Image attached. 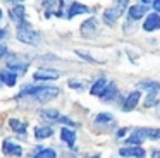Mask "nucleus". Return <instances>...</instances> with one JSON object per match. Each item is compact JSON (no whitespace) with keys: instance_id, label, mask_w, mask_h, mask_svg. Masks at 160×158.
Wrapping results in <instances>:
<instances>
[{"instance_id":"nucleus-1","label":"nucleus","mask_w":160,"mask_h":158,"mask_svg":"<svg viewBox=\"0 0 160 158\" xmlns=\"http://www.w3.org/2000/svg\"><path fill=\"white\" fill-rule=\"evenodd\" d=\"M59 93H60V89L55 88V86H24L16 98L18 100L29 98V100H35V101H40V103H47L55 98Z\"/></svg>"},{"instance_id":"nucleus-2","label":"nucleus","mask_w":160,"mask_h":158,"mask_svg":"<svg viewBox=\"0 0 160 158\" xmlns=\"http://www.w3.org/2000/svg\"><path fill=\"white\" fill-rule=\"evenodd\" d=\"M145 139H160V129H152V127H138L134 132L126 139V144L131 146H139Z\"/></svg>"},{"instance_id":"nucleus-3","label":"nucleus","mask_w":160,"mask_h":158,"mask_svg":"<svg viewBox=\"0 0 160 158\" xmlns=\"http://www.w3.org/2000/svg\"><path fill=\"white\" fill-rule=\"evenodd\" d=\"M18 40L28 45H36L40 41V36L28 21H22L21 24H18Z\"/></svg>"},{"instance_id":"nucleus-4","label":"nucleus","mask_w":160,"mask_h":158,"mask_svg":"<svg viewBox=\"0 0 160 158\" xmlns=\"http://www.w3.org/2000/svg\"><path fill=\"white\" fill-rule=\"evenodd\" d=\"M40 117H42L43 120H48V122H55V124H64V126L76 127V122H74L72 119H69V117H66V115H60L57 110H42V112H40Z\"/></svg>"},{"instance_id":"nucleus-5","label":"nucleus","mask_w":160,"mask_h":158,"mask_svg":"<svg viewBox=\"0 0 160 158\" xmlns=\"http://www.w3.org/2000/svg\"><path fill=\"white\" fill-rule=\"evenodd\" d=\"M124 7H128V2H124V0H122V2H117L114 7H110V9H107L103 12V21L108 26H112V24L121 17V14L124 12Z\"/></svg>"},{"instance_id":"nucleus-6","label":"nucleus","mask_w":160,"mask_h":158,"mask_svg":"<svg viewBox=\"0 0 160 158\" xmlns=\"http://www.w3.org/2000/svg\"><path fill=\"white\" fill-rule=\"evenodd\" d=\"M59 77H60L59 71H53V69H38L33 74V79H36V81H53V79Z\"/></svg>"},{"instance_id":"nucleus-7","label":"nucleus","mask_w":160,"mask_h":158,"mask_svg":"<svg viewBox=\"0 0 160 158\" xmlns=\"http://www.w3.org/2000/svg\"><path fill=\"white\" fill-rule=\"evenodd\" d=\"M2 151H4V155H7V156H21L22 155L21 144L14 143V141H11V139L4 141V144H2Z\"/></svg>"},{"instance_id":"nucleus-8","label":"nucleus","mask_w":160,"mask_h":158,"mask_svg":"<svg viewBox=\"0 0 160 158\" xmlns=\"http://www.w3.org/2000/svg\"><path fill=\"white\" fill-rule=\"evenodd\" d=\"M119 155L126 158H145V150L141 146H129V148H121Z\"/></svg>"},{"instance_id":"nucleus-9","label":"nucleus","mask_w":160,"mask_h":158,"mask_svg":"<svg viewBox=\"0 0 160 158\" xmlns=\"http://www.w3.org/2000/svg\"><path fill=\"white\" fill-rule=\"evenodd\" d=\"M146 5L148 3L146 2H141V3H136V5H132V7H129V12H128V17L131 21H138V19H141L143 16L146 14Z\"/></svg>"},{"instance_id":"nucleus-10","label":"nucleus","mask_w":160,"mask_h":158,"mask_svg":"<svg viewBox=\"0 0 160 158\" xmlns=\"http://www.w3.org/2000/svg\"><path fill=\"white\" fill-rule=\"evenodd\" d=\"M139 98H141V91H132L131 95L128 96V98L124 100V103H122V112H131V110L136 108V105H138Z\"/></svg>"},{"instance_id":"nucleus-11","label":"nucleus","mask_w":160,"mask_h":158,"mask_svg":"<svg viewBox=\"0 0 160 158\" xmlns=\"http://www.w3.org/2000/svg\"><path fill=\"white\" fill-rule=\"evenodd\" d=\"M24 14H26V9H24V5H22V3H16V5L9 10L11 19L14 21V22H18V24H21L22 21H26L24 19Z\"/></svg>"},{"instance_id":"nucleus-12","label":"nucleus","mask_w":160,"mask_h":158,"mask_svg":"<svg viewBox=\"0 0 160 158\" xmlns=\"http://www.w3.org/2000/svg\"><path fill=\"white\" fill-rule=\"evenodd\" d=\"M143 29H145V31L160 29V16H158V14H157V12L150 14V16L145 19V22H143Z\"/></svg>"},{"instance_id":"nucleus-13","label":"nucleus","mask_w":160,"mask_h":158,"mask_svg":"<svg viewBox=\"0 0 160 158\" xmlns=\"http://www.w3.org/2000/svg\"><path fill=\"white\" fill-rule=\"evenodd\" d=\"M91 9H88L86 5H83V3H79V2H72L71 3V7H69V10H67V19H72V17H76V16H79V14H88Z\"/></svg>"},{"instance_id":"nucleus-14","label":"nucleus","mask_w":160,"mask_h":158,"mask_svg":"<svg viewBox=\"0 0 160 158\" xmlns=\"http://www.w3.org/2000/svg\"><path fill=\"white\" fill-rule=\"evenodd\" d=\"M138 88L145 89L148 95H155L157 96L160 93V82H157V81H143V82L138 84Z\"/></svg>"},{"instance_id":"nucleus-15","label":"nucleus","mask_w":160,"mask_h":158,"mask_svg":"<svg viewBox=\"0 0 160 158\" xmlns=\"http://www.w3.org/2000/svg\"><path fill=\"white\" fill-rule=\"evenodd\" d=\"M60 139H62L69 148H74V143H76V132L71 131V129H67V127H62V129H60Z\"/></svg>"},{"instance_id":"nucleus-16","label":"nucleus","mask_w":160,"mask_h":158,"mask_svg":"<svg viewBox=\"0 0 160 158\" xmlns=\"http://www.w3.org/2000/svg\"><path fill=\"white\" fill-rule=\"evenodd\" d=\"M9 126L11 129L14 131L16 134H21V136H26V131H28V124L24 120H19V119H11L9 120Z\"/></svg>"},{"instance_id":"nucleus-17","label":"nucleus","mask_w":160,"mask_h":158,"mask_svg":"<svg viewBox=\"0 0 160 158\" xmlns=\"http://www.w3.org/2000/svg\"><path fill=\"white\" fill-rule=\"evenodd\" d=\"M107 86H108V81H107L105 77H100L93 86H91V91H90V93H91L93 96H102V95L105 93V89H107Z\"/></svg>"},{"instance_id":"nucleus-18","label":"nucleus","mask_w":160,"mask_h":158,"mask_svg":"<svg viewBox=\"0 0 160 158\" xmlns=\"http://www.w3.org/2000/svg\"><path fill=\"white\" fill-rule=\"evenodd\" d=\"M16 81H18V74L11 71H2L0 72V84H5V86H14Z\"/></svg>"},{"instance_id":"nucleus-19","label":"nucleus","mask_w":160,"mask_h":158,"mask_svg":"<svg viewBox=\"0 0 160 158\" xmlns=\"http://www.w3.org/2000/svg\"><path fill=\"white\" fill-rule=\"evenodd\" d=\"M115 96H117V86H115V82H108L107 89H105V93L100 98L103 101H112V100H115Z\"/></svg>"},{"instance_id":"nucleus-20","label":"nucleus","mask_w":160,"mask_h":158,"mask_svg":"<svg viewBox=\"0 0 160 158\" xmlns=\"http://www.w3.org/2000/svg\"><path fill=\"white\" fill-rule=\"evenodd\" d=\"M97 31V19H88L83 22V26H81V33L84 34V36H91V34Z\"/></svg>"},{"instance_id":"nucleus-21","label":"nucleus","mask_w":160,"mask_h":158,"mask_svg":"<svg viewBox=\"0 0 160 158\" xmlns=\"http://www.w3.org/2000/svg\"><path fill=\"white\" fill-rule=\"evenodd\" d=\"M53 134L52 127L50 126H38L35 129V137L36 139H45V137H50Z\"/></svg>"},{"instance_id":"nucleus-22","label":"nucleus","mask_w":160,"mask_h":158,"mask_svg":"<svg viewBox=\"0 0 160 158\" xmlns=\"http://www.w3.org/2000/svg\"><path fill=\"white\" fill-rule=\"evenodd\" d=\"M26 67H28V64H21V62H9L7 64V71L14 72V74H22V72L26 71Z\"/></svg>"},{"instance_id":"nucleus-23","label":"nucleus","mask_w":160,"mask_h":158,"mask_svg":"<svg viewBox=\"0 0 160 158\" xmlns=\"http://www.w3.org/2000/svg\"><path fill=\"white\" fill-rule=\"evenodd\" d=\"M97 126H107V124H114V117L110 113H98L97 119H95Z\"/></svg>"},{"instance_id":"nucleus-24","label":"nucleus","mask_w":160,"mask_h":158,"mask_svg":"<svg viewBox=\"0 0 160 158\" xmlns=\"http://www.w3.org/2000/svg\"><path fill=\"white\" fill-rule=\"evenodd\" d=\"M33 158H57V153L52 148H43V150H40Z\"/></svg>"},{"instance_id":"nucleus-25","label":"nucleus","mask_w":160,"mask_h":158,"mask_svg":"<svg viewBox=\"0 0 160 158\" xmlns=\"http://www.w3.org/2000/svg\"><path fill=\"white\" fill-rule=\"evenodd\" d=\"M43 5H47V7H52V5H55V2H45ZM64 5V2H57V7H62ZM53 14V9H48V10H45V16L47 17H50ZM55 16H62V14L59 12V10H55Z\"/></svg>"},{"instance_id":"nucleus-26","label":"nucleus","mask_w":160,"mask_h":158,"mask_svg":"<svg viewBox=\"0 0 160 158\" xmlns=\"http://www.w3.org/2000/svg\"><path fill=\"white\" fill-rule=\"evenodd\" d=\"M153 105H157V96L155 95H148L146 100H145V106H153Z\"/></svg>"},{"instance_id":"nucleus-27","label":"nucleus","mask_w":160,"mask_h":158,"mask_svg":"<svg viewBox=\"0 0 160 158\" xmlns=\"http://www.w3.org/2000/svg\"><path fill=\"white\" fill-rule=\"evenodd\" d=\"M69 86H71V88H74V89H79V91H83V89H84V86L81 84L79 81H69Z\"/></svg>"},{"instance_id":"nucleus-28","label":"nucleus","mask_w":160,"mask_h":158,"mask_svg":"<svg viewBox=\"0 0 160 158\" xmlns=\"http://www.w3.org/2000/svg\"><path fill=\"white\" fill-rule=\"evenodd\" d=\"M150 3H152V7L155 9V12H160V0L158 2H150Z\"/></svg>"},{"instance_id":"nucleus-29","label":"nucleus","mask_w":160,"mask_h":158,"mask_svg":"<svg viewBox=\"0 0 160 158\" xmlns=\"http://www.w3.org/2000/svg\"><path fill=\"white\" fill-rule=\"evenodd\" d=\"M5 53H7V48H5L4 45H0V57H4Z\"/></svg>"},{"instance_id":"nucleus-30","label":"nucleus","mask_w":160,"mask_h":158,"mask_svg":"<svg viewBox=\"0 0 160 158\" xmlns=\"http://www.w3.org/2000/svg\"><path fill=\"white\" fill-rule=\"evenodd\" d=\"M152 158H160V150H153L152 151Z\"/></svg>"},{"instance_id":"nucleus-31","label":"nucleus","mask_w":160,"mask_h":158,"mask_svg":"<svg viewBox=\"0 0 160 158\" xmlns=\"http://www.w3.org/2000/svg\"><path fill=\"white\" fill-rule=\"evenodd\" d=\"M9 34V31L7 29H0V38H5Z\"/></svg>"},{"instance_id":"nucleus-32","label":"nucleus","mask_w":160,"mask_h":158,"mask_svg":"<svg viewBox=\"0 0 160 158\" xmlns=\"http://www.w3.org/2000/svg\"><path fill=\"white\" fill-rule=\"evenodd\" d=\"M126 132H128V129H121V131H119V132H117V136H124Z\"/></svg>"},{"instance_id":"nucleus-33","label":"nucleus","mask_w":160,"mask_h":158,"mask_svg":"<svg viewBox=\"0 0 160 158\" xmlns=\"http://www.w3.org/2000/svg\"><path fill=\"white\" fill-rule=\"evenodd\" d=\"M90 158H100V155H93V156H90Z\"/></svg>"},{"instance_id":"nucleus-34","label":"nucleus","mask_w":160,"mask_h":158,"mask_svg":"<svg viewBox=\"0 0 160 158\" xmlns=\"http://www.w3.org/2000/svg\"><path fill=\"white\" fill-rule=\"evenodd\" d=\"M0 19H2V9H0Z\"/></svg>"}]
</instances>
